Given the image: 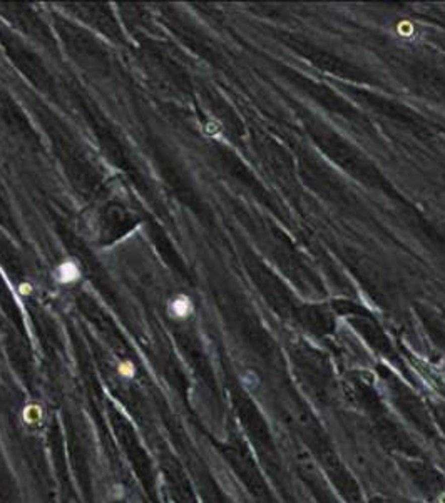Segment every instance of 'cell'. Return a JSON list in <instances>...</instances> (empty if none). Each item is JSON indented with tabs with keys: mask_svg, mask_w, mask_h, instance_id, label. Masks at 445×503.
Wrapping results in <instances>:
<instances>
[{
	"mask_svg": "<svg viewBox=\"0 0 445 503\" xmlns=\"http://www.w3.org/2000/svg\"><path fill=\"white\" fill-rule=\"evenodd\" d=\"M169 311L174 318H186L191 311V305L186 298H177V300L171 301Z\"/></svg>",
	"mask_w": 445,
	"mask_h": 503,
	"instance_id": "cell-2",
	"label": "cell"
},
{
	"mask_svg": "<svg viewBox=\"0 0 445 503\" xmlns=\"http://www.w3.org/2000/svg\"><path fill=\"white\" fill-rule=\"evenodd\" d=\"M79 276H81V269L76 261H64V263L57 268V279L60 282H74L79 279Z\"/></svg>",
	"mask_w": 445,
	"mask_h": 503,
	"instance_id": "cell-1",
	"label": "cell"
},
{
	"mask_svg": "<svg viewBox=\"0 0 445 503\" xmlns=\"http://www.w3.org/2000/svg\"><path fill=\"white\" fill-rule=\"evenodd\" d=\"M442 503H445V495L442 496Z\"/></svg>",
	"mask_w": 445,
	"mask_h": 503,
	"instance_id": "cell-3",
	"label": "cell"
}]
</instances>
